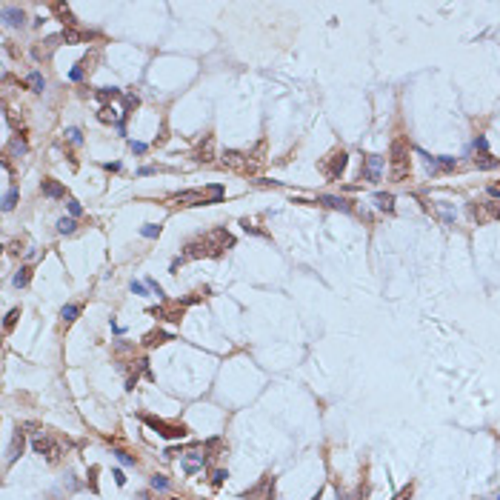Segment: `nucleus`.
Returning <instances> with one entry per match:
<instances>
[{
    "mask_svg": "<svg viewBox=\"0 0 500 500\" xmlns=\"http://www.w3.org/2000/svg\"><path fill=\"white\" fill-rule=\"evenodd\" d=\"M409 172H412L409 146H406V140H395L392 149H389V177L392 180H403V177H409Z\"/></svg>",
    "mask_w": 500,
    "mask_h": 500,
    "instance_id": "1",
    "label": "nucleus"
},
{
    "mask_svg": "<svg viewBox=\"0 0 500 500\" xmlns=\"http://www.w3.org/2000/svg\"><path fill=\"white\" fill-rule=\"evenodd\" d=\"M203 240H206V246H209V257H220L226 249L234 246V237L226 232V229H215V232L206 234Z\"/></svg>",
    "mask_w": 500,
    "mask_h": 500,
    "instance_id": "2",
    "label": "nucleus"
},
{
    "mask_svg": "<svg viewBox=\"0 0 500 500\" xmlns=\"http://www.w3.org/2000/svg\"><path fill=\"white\" fill-rule=\"evenodd\" d=\"M32 449H34V454H40V457H46L49 463H57L60 460V454H63V449L51 440V437H46V434H37L32 440Z\"/></svg>",
    "mask_w": 500,
    "mask_h": 500,
    "instance_id": "3",
    "label": "nucleus"
},
{
    "mask_svg": "<svg viewBox=\"0 0 500 500\" xmlns=\"http://www.w3.org/2000/svg\"><path fill=\"white\" fill-rule=\"evenodd\" d=\"M346 163H349V157H346V151H332L323 163H320V169H323V175L329 177V180H337L343 172H346Z\"/></svg>",
    "mask_w": 500,
    "mask_h": 500,
    "instance_id": "4",
    "label": "nucleus"
},
{
    "mask_svg": "<svg viewBox=\"0 0 500 500\" xmlns=\"http://www.w3.org/2000/svg\"><path fill=\"white\" fill-rule=\"evenodd\" d=\"M220 163H223V169H232V172H240V175H246V172L251 169L249 157H246L243 151H237V149H226L223 154H220Z\"/></svg>",
    "mask_w": 500,
    "mask_h": 500,
    "instance_id": "5",
    "label": "nucleus"
},
{
    "mask_svg": "<svg viewBox=\"0 0 500 500\" xmlns=\"http://www.w3.org/2000/svg\"><path fill=\"white\" fill-rule=\"evenodd\" d=\"M380 169H383V157H380V154H366L360 175L366 177L369 183H377V180H380Z\"/></svg>",
    "mask_w": 500,
    "mask_h": 500,
    "instance_id": "6",
    "label": "nucleus"
},
{
    "mask_svg": "<svg viewBox=\"0 0 500 500\" xmlns=\"http://www.w3.org/2000/svg\"><path fill=\"white\" fill-rule=\"evenodd\" d=\"M146 423H149L157 434H163V437H183V434H186L183 426H169V423L157 420V417H146Z\"/></svg>",
    "mask_w": 500,
    "mask_h": 500,
    "instance_id": "7",
    "label": "nucleus"
},
{
    "mask_svg": "<svg viewBox=\"0 0 500 500\" xmlns=\"http://www.w3.org/2000/svg\"><path fill=\"white\" fill-rule=\"evenodd\" d=\"M40 192L46 195V198H51V200H60V198H66V189L57 183L54 177H46L43 183H40Z\"/></svg>",
    "mask_w": 500,
    "mask_h": 500,
    "instance_id": "8",
    "label": "nucleus"
},
{
    "mask_svg": "<svg viewBox=\"0 0 500 500\" xmlns=\"http://www.w3.org/2000/svg\"><path fill=\"white\" fill-rule=\"evenodd\" d=\"M195 160H198V163H212V160H215V140H212V137H206V140L198 146Z\"/></svg>",
    "mask_w": 500,
    "mask_h": 500,
    "instance_id": "9",
    "label": "nucleus"
},
{
    "mask_svg": "<svg viewBox=\"0 0 500 500\" xmlns=\"http://www.w3.org/2000/svg\"><path fill=\"white\" fill-rule=\"evenodd\" d=\"M203 463H206V457H203L200 451H186V454H183V469H186V475H195L198 469H203Z\"/></svg>",
    "mask_w": 500,
    "mask_h": 500,
    "instance_id": "10",
    "label": "nucleus"
},
{
    "mask_svg": "<svg viewBox=\"0 0 500 500\" xmlns=\"http://www.w3.org/2000/svg\"><path fill=\"white\" fill-rule=\"evenodd\" d=\"M472 215L477 217V220H500V206L498 203H486V212H480L477 206H472Z\"/></svg>",
    "mask_w": 500,
    "mask_h": 500,
    "instance_id": "11",
    "label": "nucleus"
},
{
    "mask_svg": "<svg viewBox=\"0 0 500 500\" xmlns=\"http://www.w3.org/2000/svg\"><path fill=\"white\" fill-rule=\"evenodd\" d=\"M320 203L329 206V209H340V212H351V203L346 198H334V195H320Z\"/></svg>",
    "mask_w": 500,
    "mask_h": 500,
    "instance_id": "12",
    "label": "nucleus"
},
{
    "mask_svg": "<svg viewBox=\"0 0 500 500\" xmlns=\"http://www.w3.org/2000/svg\"><path fill=\"white\" fill-rule=\"evenodd\" d=\"M23 9H15V6H3V23L6 26H23Z\"/></svg>",
    "mask_w": 500,
    "mask_h": 500,
    "instance_id": "13",
    "label": "nucleus"
},
{
    "mask_svg": "<svg viewBox=\"0 0 500 500\" xmlns=\"http://www.w3.org/2000/svg\"><path fill=\"white\" fill-rule=\"evenodd\" d=\"M51 12L60 17L69 29H75V23H77V20H75V15H72V9H69L66 3H51Z\"/></svg>",
    "mask_w": 500,
    "mask_h": 500,
    "instance_id": "14",
    "label": "nucleus"
},
{
    "mask_svg": "<svg viewBox=\"0 0 500 500\" xmlns=\"http://www.w3.org/2000/svg\"><path fill=\"white\" fill-rule=\"evenodd\" d=\"M26 86L32 89L34 95H40V92L46 89V80H43V75H40V72H29V77H26Z\"/></svg>",
    "mask_w": 500,
    "mask_h": 500,
    "instance_id": "15",
    "label": "nucleus"
},
{
    "mask_svg": "<svg viewBox=\"0 0 500 500\" xmlns=\"http://www.w3.org/2000/svg\"><path fill=\"white\" fill-rule=\"evenodd\" d=\"M375 203H377V209H383V212H395V195L377 192V195H375Z\"/></svg>",
    "mask_w": 500,
    "mask_h": 500,
    "instance_id": "16",
    "label": "nucleus"
},
{
    "mask_svg": "<svg viewBox=\"0 0 500 500\" xmlns=\"http://www.w3.org/2000/svg\"><path fill=\"white\" fill-rule=\"evenodd\" d=\"M98 117L103 120V123H120V112H117V109H112V106H100Z\"/></svg>",
    "mask_w": 500,
    "mask_h": 500,
    "instance_id": "17",
    "label": "nucleus"
},
{
    "mask_svg": "<svg viewBox=\"0 0 500 500\" xmlns=\"http://www.w3.org/2000/svg\"><path fill=\"white\" fill-rule=\"evenodd\" d=\"M75 229H77V220H75V217H60V220H57V232L60 234H75Z\"/></svg>",
    "mask_w": 500,
    "mask_h": 500,
    "instance_id": "18",
    "label": "nucleus"
},
{
    "mask_svg": "<svg viewBox=\"0 0 500 500\" xmlns=\"http://www.w3.org/2000/svg\"><path fill=\"white\" fill-rule=\"evenodd\" d=\"M475 166H477V169H495V166H500V157L480 154V157H475Z\"/></svg>",
    "mask_w": 500,
    "mask_h": 500,
    "instance_id": "19",
    "label": "nucleus"
},
{
    "mask_svg": "<svg viewBox=\"0 0 500 500\" xmlns=\"http://www.w3.org/2000/svg\"><path fill=\"white\" fill-rule=\"evenodd\" d=\"M23 451V434L17 432L15 434V440H12V446H9V463H15V457Z\"/></svg>",
    "mask_w": 500,
    "mask_h": 500,
    "instance_id": "20",
    "label": "nucleus"
},
{
    "mask_svg": "<svg viewBox=\"0 0 500 500\" xmlns=\"http://www.w3.org/2000/svg\"><path fill=\"white\" fill-rule=\"evenodd\" d=\"M63 40H66V43H83V40H89V34L77 32V29H66V32H63Z\"/></svg>",
    "mask_w": 500,
    "mask_h": 500,
    "instance_id": "21",
    "label": "nucleus"
},
{
    "mask_svg": "<svg viewBox=\"0 0 500 500\" xmlns=\"http://www.w3.org/2000/svg\"><path fill=\"white\" fill-rule=\"evenodd\" d=\"M29 277H32V269H29V266H20V272L15 275V286H17V289H23V286L29 283Z\"/></svg>",
    "mask_w": 500,
    "mask_h": 500,
    "instance_id": "22",
    "label": "nucleus"
},
{
    "mask_svg": "<svg viewBox=\"0 0 500 500\" xmlns=\"http://www.w3.org/2000/svg\"><path fill=\"white\" fill-rule=\"evenodd\" d=\"M26 149H29V146H26V140H23L20 134L9 143V154H26Z\"/></svg>",
    "mask_w": 500,
    "mask_h": 500,
    "instance_id": "23",
    "label": "nucleus"
},
{
    "mask_svg": "<svg viewBox=\"0 0 500 500\" xmlns=\"http://www.w3.org/2000/svg\"><path fill=\"white\" fill-rule=\"evenodd\" d=\"M80 315V306H63L60 309V317H63V323H72L75 317Z\"/></svg>",
    "mask_w": 500,
    "mask_h": 500,
    "instance_id": "24",
    "label": "nucleus"
},
{
    "mask_svg": "<svg viewBox=\"0 0 500 500\" xmlns=\"http://www.w3.org/2000/svg\"><path fill=\"white\" fill-rule=\"evenodd\" d=\"M15 203H17V189H9V192H6V198H3V209H6V212H12V209H15Z\"/></svg>",
    "mask_w": 500,
    "mask_h": 500,
    "instance_id": "25",
    "label": "nucleus"
},
{
    "mask_svg": "<svg viewBox=\"0 0 500 500\" xmlns=\"http://www.w3.org/2000/svg\"><path fill=\"white\" fill-rule=\"evenodd\" d=\"M17 317H20V309H12V312L6 315V320H3V332H12V326L17 323Z\"/></svg>",
    "mask_w": 500,
    "mask_h": 500,
    "instance_id": "26",
    "label": "nucleus"
},
{
    "mask_svg": "<svg viewBox=\"0 0 500 500\" xmlns=\"http://www.w3.org/2000/svg\"><path fill=\"white\" fill-rule=\"evenodd\" d=\"M115 98H120V89H100L98 92V100H115Z\"/></svg>",
    "mask_w": 500,
    "mask_h": 500,
    "instance_id": "27",
    "label": "nucleus"
},
{
    "mask_svg": "<svg viewBox=\"0 0 500 500\" xmlns=\"http://www.w3.org/2000/svg\"><path fill=\"white\" fill-rule=\"evenodd\" d=\"M163 340H169L163 332H151V334H146V346H157V343H163Z\"/></svg>",
    "mask_w": 500,
    "mask_h": 500,
    "instance_id": "28",
    "label": "nucleus"
},
{
    "mask_svg": "<svg viewBox=\"0 0 500 500\" xmlns=\"http://www.w3.org/2000/svg\"><path fill=\"white\" fill-rule=\"evenodd\" d=\"M140 232H143V237H157V234H160V226H154V223H146V226H143Z\"/></svg>",
    "mask_w": 500,
    "mask_h": 500,
    "instance_id": "29",
    "label": "nucleus"
},
{
    "mask_svg": "<svg viewBox=\"0 0 500 500\" xmlns=\"http://www.w3.org/2000/svg\"><path fill=\"white\" fill-rule=\"evenodd\" d=\"M226 477H229V472H226V469H217L215 475H212V483H215V486H223V480H226Z\"/></svg>",
    "mask_w": 500,
    "mask_h": 500,
    "instance_id": "30",
    "label": "nucleus"
},
{
    "mask_svg": "<svg viewBox=\"0 0 500 500\" xmlns=\"http://www.w3.org/2000/svg\"><path fill=\"white\" fill-rule=\"evenodd\" d=\"M151 489H169V480L163 475H154V477H151Z\"/></svg>",
    "mask_w": 500,
    "mask_h": 500,
    "instance_id": "31",
    "label": "nucleus"
},
{
    "mask_svg": "<svg viewBox=\"0 0 500 500\" xmlns=\"http://www.w3.org/2000/svg\"><path fill=\"white\" fill-rule=\"evenodd\" d=\"M115 454H117V460H120L123 466H134V457H132V454H126V451H120V449H117Z\"/></svg>",
    "mask_w": 500,
    "mask_h": 500,
    "instance_id": "32",
    "label": "nucleus"
},
{
    "mask_svg": "<svg viewBox=\"0 0 500 500\" xmlns=\"http://www.w3.org/2000/svg\"><path fill=\"white\" fill-rule=\"evenodd\" d=\"M69 140H72V143H75V146H80V143H83V134H80V129H69Z\"/></svg>",
    "mask_w": 500,
    "mask_h": 500,
    "instance_id": "33",
    "label": "nucleus"
},
{
    "mask_svg": "<svg viewBox=\"0 0 500 500\" xmlns=\"http://www.w3.org/2000/svg\"><path fill=\"white\" fill-rule=\"evenodd\" d=\"M80 212H83V209H80V203H77V200H69V215H72V217H77Z\"/></svg>",
    "mask_w": 500,
    "mask_h": 500,
    "instance_id": "34",
    "label": "nucleus"
},
{
    "mask_svg": "<svg viewBox=\"0 0 500 500\" xmlns=\"http://www.w3.org/2000/svg\"><path fill=\"white\" fill-rule=\"evenodd\" d=\"M146 289H149L146 283H140V280H132V292H134V295H146Z\"/></svg>",
    "mask_w": 500,
    "mask_h": 500,
    "instance_id": "35",
    "label": "nucleus"
},
{
    "mask_svg": "<svg viewBox=\"0 0 500 500\" xmlns=\"http://www.w3.org/2000/svg\"><path fill=\"white\" fill-rule=\"evenodd\" d=\"M83 66H86V63H80V66H75V69H72V75H69V77H72V80H80V77H83Z\"/></svg>",
    "mask_w": 500,
    "mask_h": 500,
    "instance_id": "36",
    "label": "nucleus"
},
{
    "mask_svg": "<svg viewBox=\"0 0 500 500\" xmlns=\"http://www.w3.org/2000/svg\"><path fill=\"white\" fill-rule=\"evenodd\" d=\"M129 146H132V151H137V154H143V151H146V143H137V140H132Z\"/></svg>",
    "mask_w": 500,
    "mask_h": 500,
    "instance_id": "37",
    "label": "nucleus"
},
{
    "mask_svg": "<svg viewBox=\"0 0 500 500\" xmlns=\"http://www.w3.org/2000/svg\"><path fill=\"white\" fill-rule=\"evenodd\" d=\"M112 477H115V480H117V486H123V483H126V475H123L120 469H117V472H115V475H112Z\"/></svg>",
    "mask_w": 500,
    "mask_h": 500,
    "instance_id": "38",
    "label": "nucleus"
},
{
    "mask_svg": "<svg viewBox=\"0 0 500 500\" xmlns=\"http://www.w3.org/2000/svg\"><path fill=\"white\" fill-rule=\"evenodd\" d=\"M137 106V98L134 95H126V109H134Z\"/></svg>",
    "mask_w": 500,
    "mask_h": 500,
    "instance_id": "39",
    "label": "nucleus"
},
{
    "mask_svg": "<svg viewBox=\"0 0 500 500\" xmlns=\"http://www.w3.org/2000/svg\"><path fill=\"white\" fill-rule=\"evenodd\" d=\"M489 195H495V198H498V195H500V183H492V186H489Z\"/></svg>",
    "mask_w": 500,
    "mask_h": 500,
    "instance_id": "40",
    "label": "nucleus"
},
{
    "mask_svg": "<svg viewBox=\"0 0 500 500\" xmlns=\"http://www.w3.org/2000/svg\"><path fill=\"white\" fill-rule=\"evenodd\" d=\"M409 495H412V489H403V492H400L395 500H409Z\"/></svg>",
    "mask_w": 500,
    "mask_h": 500,
    "instance_id": "41",
    "label": "nucleus"
},
{
    "mask_svg": "<svg viewBox=\"0 0 500 500\" xmlns=\"http://www.w3.org/2000/svg\"><path fill=\"white\" fill-rule=\"evenodd\" d=\"M475 149H483L486 151V140H483V137H477V140H475Z\"/></svg>",
    "mask_w": 500,
    "mask_h": 500,
    "instance_id": "42",
    "label": "nucleus"
},
{
    "mask_svg": "<svg viewBox=\"0 0 500 500\" xmlns=\"http://www.w3.org/2000/svg\"><path fill=\"white\" fill-rule=\"evenodd\" d=\"M154 172H157L154 166H143V169H140V175H154Z\"/></svg>",
    "mask_w": 500,
    "mask_h": 500,
    "instance_id": "43",
    "label": "nucleus"
},
{
    "mask_svg": "<svg viewBox=\"0 0 500 500\" xmlns=\"http://www.w3.org/2000/svg\"><path fill=\"white\" fill-rule=\"evenodd\" d=\"M498 500H500V498H498Z\"/></svg>",
    "mask_w": 500,
    "mask_h": 500,
    "instance_id": "44",
    "label": "nucleus"
}]
</instances>
